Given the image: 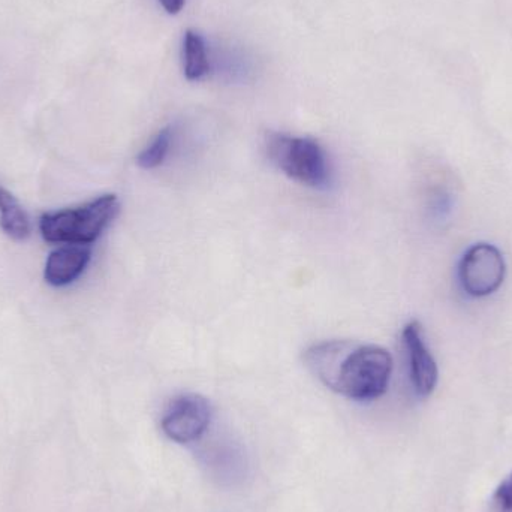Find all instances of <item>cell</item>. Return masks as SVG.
Returning <instances> with one entry per match:
<instances>
[{
	"mask_svg": "<svg viewBox=\"0 0 512 512\" xmlns=\"http://www.w3.org/2000/svg\"><path fill=\"white\" fill-rule=\"evenodd\" d=\"M304 363L325 387L358 402L384 396L393 373V357L387 349L349 340L310 346Z\"/></svg>",
	"mask_w": 512,
	"mask_h": 512,
	"instance_id": "1",
	"label": "cell"
},
{
	"mask_svg": "<svg viewBox=\"0 0 512 512\" xmlns=\"http://www.w3.org/2000/svg\"><path fill=\"white\" fill-rule=\"evenodd\" d=\"M119 212V198L116 195H104L78 209L42 216L39 230L48 243L89 246L98 240Z\"/></svg>",
	"mask_w": 512,
	"mask_h": 512,
	"instance_id": "2",
	"label": "cell"
},
{
	"mask_svg": "<svg viewBox=\"0 0 512 512\" xmlns=\"http://www.w3.org/2000/svg\"><path fill=\"white\" fill-rule=\"evenodd\" d=\"M265 150L270 161L289 179L315 189L327 188L330 183L327 155L313 138L268 134Z\"/></svg>",
	"mask_w": 512,
	"mask_h": 512,
	"instance_id": "3",
	"label": "cell"
},
{
	"mask_svg": "<svg viewBox=\"0 0 512 512\" xmlns=\"http://www.w3.org/2000/svg\"><path fill=\"white\" fill-rule=\"evenodd\" d=\"M505 273L507 264L501 251L489 243H478L460 261L459 282L471 297H489L501 288Z\"/></svg>",
	"mask_w": 512,
	"mask_h": 512,
	"instance_id": "4",
	"label": "cell"
},
{
	"mask_svg": "<svg viewBox=\"0 0 512 512\" xmlns=\"http://www.w3.org/2000/svg\"><path fill=\"white\" fill-rule=\"evenodd\" d=\"M212 405L201 394L174 397L161 418L162 432L177 444H192L201 439L212 423Z\"/></svg>",
	"mask_w": 512,
	"mask_h": 512,
	"instance_id": "5",
	"label": "cell"
},
{
	"mask_svg": "<svg viewBox=\"0 0 512 512\" xmlns=\"http://www.w3.org/2000/svg\"><path fill=\"white\" fill-rule=\"evenodd\" d=\"M403 345L409 361V375L415 393L427 397L438 385L439 370L432 352L427 348L420 322L411 321L403 328Z\"/></svg>",
	"mask_w": 512,
	"mask_h": 512,
	"instance_id": "6",
	"label": "cell"
},
{
	"mask_svg": "<svg viewBox=\"0 0 512 512\" xmlns=\"http://www.w3.org/2000/svg\"><path fill=\"white\" fill-rule=\"evenodd\" d=\"M92 249L86 245H66L48 256L44 277L50 285L65 286L86 270Z\"/></svg>",
	"mask_w": 512,
	"mask_h": 512,
	"instance_id": "7",
	"label": "cell"
},
{
	"mask_svg": "<svg viewBox=\"0 0 512 512\" xmlns=\"http://www.w3.org/2000/svg\"><path fill=\"white\" fill-rule=\"evenodd\" d=\"M183 57H185V75L189 81L201 80L209 74L210 62L207 56L206 42L200 33L188 30L183 42Z\"/></svg>",
	"mask_w": 512,
	"mask_h": 512,
	"instance_id": "8",
	"label": "cell"
},
{
	"mask_svg": "<svg viewBox=\"0 0 512 512\" xmlns=\"http://www.w3.org/2000/svg\"><path fill=\"white\" fill-rule=\"evenodd\" d=\"M0 227L14 240H24L29 237L30 225L26 213L20 204L5 189L0 188Z\"/></svg>",
	"mask_w": 512,
	"mask_h": 512,
	"instance_id": "9",
	"label": "cell"
},
{
	"mask_svg": "<svg viewBox=\"0 0 512 512\" xmlns=\"http://www.w3.org/2000/svg\"><path fill=\"white\" fill-rule=\"evenodd\" d=\"M171 141H173V131L171 128H164L155 135L149 146L138 155L137 164L143 170H155L161 167L170 153Z\"/></svg>",
	"mask_w": 512,
	"mask_h": 512,
	"instance_id": "10",
	"label": "cell"
},
{
	"mask_svg": "<svg viewBox=\"0 0 512 512\" xmlns=\"http://www.w3.org/2000/svg\"><path fill=\"white\" fill-rule=\"evenodd\" d=\"M493 502L499 511L512 512V474L499 484Z\"/></svg>",
	"mask_w": 512,
	"mask_h": 512,
	"instance_id": "11",
	"label": "cell"
},
{
	"mask_svg": "<svg viewBox=\"0 0 512 512\" xmlns=\"http://www.w3.org/2000/svg\"><path fill=\"white\" fill-rule=\"evenodd\" d=\"M186 0H159L162 6H164L165 11L168 14H179L182 11L183 6H185Z\"/></svg>",
	"mask_w": 512,
	"mask_h": 512,
	"instance_id": "12",
	"label": "cell"
}]
</instances>
